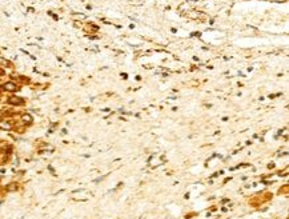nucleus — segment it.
Masks as SVG:
<instances>
[{"label": "nucleus", "mask_w": 289, "mask_h": 219, "mask_svg": "<svg viewBox=\"0 0 289 219\" xmlns=\"http://www.w3.org/2000/svg\"><path fill=\"white\" fill-rule=\"evenodd\" d=\"M3 88H4L5 91H16L17 90V86L15 84V83H12V82H7V83H4L3 84Z\"/></svg>", "instance_id": "f257e3e1"}, {"label": "nucleus", "mask_w": 289, "mask_h": 219, "mask_svg": "<svg viewBox=\"0 0 289 219\" xmlns=\"http://www.w3.org/2000/svg\"><path fill=\"white\" fill-rule=\"evenodd\" d=\"M10 103H11V104H16V106H20V104L24 103V100H21L20 98H11V99H10Z\"/></svg>", "instance_id": "f03ea898"}, {"label": "nucleus", "mask_w": 289, "mask_h": 219, "mask_svg": "<svg viewBox=\"0 0 289 219\" xmlns=\"http://www.w3.org/2000/svg\"><path fill=\"white\" fill-rule=\"evenodd\" d=\"M11 127H12V126H11L8 122H5V120H2V122H0V128H3V130H10Z\"/></svg>", "instance_id": "7ed1b4c3"}, {"label": "nucleus", "mask_w": 289, "mask_h": 219, "mask_svg": "<svg viewBox=\"0 0 289 219\" xmlns=\"http://www.w3.org/2000/svg\"><path fill=\"white\" fill-rule=\"evenodd\" d=\"M21 119H23L26 123H31V120H32V118H31L29 115H23V116H21Z\"/></svg>", "instance_id": "20e7f679"}]
</instances>
